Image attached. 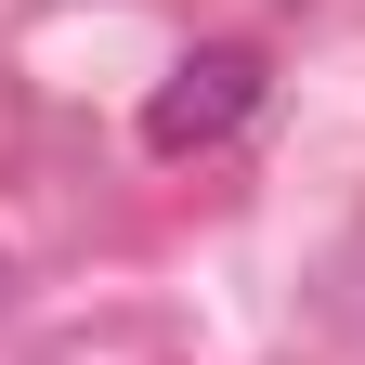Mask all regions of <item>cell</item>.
<instances>
[{
    "label": "cell",
    "mask_w": 365,
    "mask_h": 365,
    "mask_svg": "<svg viewBox=\"0 0 365 365\" xmlns=\"http://www.w3.org/2000/svg\"><path fill=\"white\" fill-rule=\"evenodd\" d=\"M261 118V53L248 39H196L157 91H144V157H209Z\"/></svg>",
    "instance_id": "1"
}]
</instances>
